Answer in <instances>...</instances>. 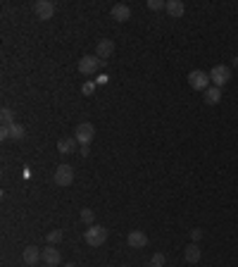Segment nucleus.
I'll return each mask as SVG.
<instances>
[{"label":"nucleus","mask_w":238,"mask_h":267,"mask_svg":"<svg viewBox=\"0 0 238 267\" xmlns=\"http://www.w3.org/2000/svg\"><path fill=\"white\" fill-rule=\"evenodd\" d=\"M190 238H193V241L202 238V231H200V229H193V231H190Z\"/></svg>","instance_id":"nucleus-24"},{"label":"nucleus","mask_w":238,"mask_h":267,"mask_svg":"<svg viewBox=\"0 0 238 267\" xmlns=\"http://www.w3.org/2000/svg\"><path fill=\"white\" fill-rule=\"evenodd\" d=\"M81 219H84V222H86V224L90 227V224H93V219H96L93 210H90V208H84V210H81Z\"/></svg>","instance_id":"nucleus-21"},{"label":"nucleus","mask_w":238,"mask_h":267,"mask_svg":"<svg viewBox=\"0 0 238 267\" xmlns=\"http://www.w3.org/2000/svg\"><path fill=\"white\" fill-rule=\"evenodd\" d=\"M202 98H205V103H208V105H217L219 100H222V89H217V86H210V89L205 91V96H202Z\"/></svg>","instance_id":"nucleus-17"},{"label":"nucleus","mask_w":238,"mask_h":267,"mask_svg":"<svg viewBox=\"0 0 238 267\" xmlns=\"http://www.w3.org/2000/svg\"><path fill=\"white\" fill-rule=\"evenodd\" d=\"M110 15H112V20L114 22H129L131 20V8L129 5H124V3H117Z\"/></svg>","instance_id":"nucleus-13"},{"label":"nucleus","mask_w":238,"mask_h":267,"mask_svg":"<svg viewBox=\"0 0 238 267\" xmlns=\"http://www.w3.org/2000/svg\"><path fill=\"white\" fill-rule=\"evenodd\" d=\"M112 53H114V43L110 39H102L98 41V48H96V58L100 60V62H105V60L112 58Z\"/></svg>","instance_id":"nucleus-11"},{"label":"nucleus","mask_w":238,"mask_h":267,"mask_svg":"<svg viewBox=\"0 0 238 267\" xmlns=\"http://www.w3.org/2000/svg\"><path fill=\"white\" fill-rule=\"evenodd\" d=\"M234 65H236V67H238V58H234Z\"/></svg>","instance_id":"nucleus-27"},{"label":"nucleus","mask_w":238,"mask_h":267,"mask_svg":"<svg viewBox=\"0 0 238 267\" xmlns=\"http://www.w3.org/2000/svg\"><path fill=\"white\" fill-rule=\"evenodd\" d=\"M84 238H86V243H88L90 248H98L108 241V229L100 227V224H90V227L84 231Z\"/></svg>","instance_id":"nucleus-1"},{"label":"nucleus","mask_w":238,"mask_h":267,"mask_svg":"<svg viewBox=\"0 0 238 267\" xmlns=\"http://www.w3.org/2000/svg\"><path fill=\"white\" fill-rule=\"evenodd\" d=\"M93 91H96V84H93V81L84 84V93H86V96H88V93H93Z\"/></svg>","instance_id":"nucleus-23"},{"label":"nucleus","mask_w":238,"mask_h":267,"mask_svg":"<svg viewBox=\"0 0 238 267\" xmlns=\"http://www.w3.org/2000/svg\"><path fill=\"white\" fill-rule=\"evenodd\" d=\"M34 15H36L38 20H52L55 3H50V0H36V3H34Z\"/></svg>","instance_id":"nucleus-8"},{"label":"nucleus","mask_w":238,"mask_h":267,"mask_svg":"<svg viewBox=\"0 0 238 267\" xmlns=\"http://www.w3.org/2000/svg\"><path fill=\"white\" fill-rule=\"evenodd\" d=\"M48 243L50 246H58L60 241H62V231H60V229H52V231H48Z\"/></svg>","instance_id":"nucleus-19"},{"label":"nucleus","mask_w":238,"mask_h":267,"mask_svg":"<svg viewBox=\"0 0 238 267\" xmlns=\"http://www.w3.org/2000/svg\"><path fill=\"white\" fill-rule=\"evenodd\" d=\"M167 265V257L162 255V253H155V255L150 257V265L148 267H164Z\"/></svg>","instance_id":"nucleus-20"},{"label":"nucleus","mask_w":238,"mask_h":267,"mask_svg":"<svg viewBox=\"0 0 238 267\" xmlns=\"http://www.w3.org/2000/svg\"><path fill=\"white\" fill-rule=\"evenodd\" d=\"M188 86L190 89H196V91H205L210 89V74L208 72H202V70H193V72H188Z\"/></svg>","instance_id":"nucleus-3"},{"label":"nucleus","mask_w":238,"mask_h":267,"mask_svg":"<svg viewBox=\"0 0 238 267\" xmlns=\"http://www.w3.org/2000/svg\"><path fill=\"white\" fill-rule=\"evenodd\" d=\"M100 62L96 55H84V58L79 60V72L84 74V77H90V74H96V72L100 70Z\"/></svg>","instance_id":"nucleus-7"},{"label":"nucleus","mask_w":238,"mask_h":267,"mask_svg":"<svg viewBox=\"0 0 238 267\" xmlns=\"http://www.w3.org/2000/svg\"><path fill=\"white\" fill-rule=\"evenodd\" d=\"M93 136H96V127L90 122H81L79 127L74 129V139L79 141V146H90Z\"/></svg>","instance_id":"nucleus-4"},{"label":"nucleus","mask_w":238,"mask_h":267,"mask_svg":"<svg viewBox=\"0 0 238 267\" xmlns=\"http://www.w3.org/2000/svg\"><path fill=\"white\" fill-rule=\"evenodd\" d=\"M52 181H55L58 186H72V181H74V169H72V165H58L55 172H52Z\"/></svg>","instance_id":"nucleus-5"},{"label":"nucleus","mask_w":238,"mask_h":267,"mask_svg":"<svg viewBox=\"0 0 238 267\" xmlns=\"http://www.w3.org/2000/svg\"><path fill=\"white\" fill-rule=\"evenodd\" d=\"M79 153H81V155H84V158H86V155H88V153H90V150H88V146H81V150H79Z\"/></svg>","instance_id":"nucleus-25"},{"label":"nucleus","mask_w":238,"mask_h":267,"mask_svg":"<svg viewBox=\"0 0 238 267\" xmlns=\"http://www.w3.org/2000/svg\"><path fill=\"white\" fill-rule=\"evenodd\" d=\"M167 15L172 17V20H178V17H184L186 15V5L181 3V0H167Z\"/></svg>","instance_id":"nucleus-14"},{"label":"nucleus","mask_w":238,"mask_h":267,"mask_svg":"<svg viewBox=\"0 0 238 267\" xmlns=\"http://www.w3.org/2000/svg\"><path fill=\"white\" fill-rule=\"evenodd\" d=\"M164 8H167V3H164V0H148V10H164Z\"/></svg>","instance_id":"nucleus-22"},{"label":"nucleus","mask_w":238,"mask_h":267,"mask_svg":"<svg viewBox=\"0 0 238 267\" xmlns=\"http://www.w3.org/2000/svg\"><path fill=\"white\" fill-rule=\"evenodd\" d=\"M126 243H129V248H146L148 246V234L140 231V229H134L126 236Z\"/></svg>","instance_id":"nucleus-10"},{"label":"nucleus","mask_w":238,"mask_h":267,"mask_svg":"<svg viewBox=\"0 0 238 267\" xmlns=\"http://www.w3.org/2000/svg\"><path fill=\"white\" fill-rule=\"evenodd\" d=\"M64 267H76V265H74V262H67V265H64Z\"/></svg>","instance_id":"nucleus-26"},{"label":"nucleus","mask_w":238,"mask_h":267,"mask_svg":"<svg viewBox=\"0 0 238 267\" xmlns=\"http://www.w3.org/2000/svg\"><path fill=\"white\" fill-rule=\"evenodd\" d=\"M43 262L48 267H58L60 262H62V255H60V250L55 246H48L43 248Z\"/></svg>","instance_id":"nucleus-12"},{"label":"nucleus","mask_w":238,"mask_h":267,"mask_svg":"<svg viewBox=\"0 0 238 267\" xmlns=\"http://www.w3.org/2000/svg\"><path fill=\"white\" fill-rule=\"evenodd\" d=\"M22 260H24L26 267H36L40 260H43V250H38L36 246H26L24 253H22Z\"/></svg>","instance_id":"nucleus-9"},{"label":"nucleus","mask_w":238,"mask_h":267,"mask_svg":"<svg viewBox=\"0 0 238 267\" xmlns=\"http://www.w3.org/2000/svg\"><path fill=\"white\" fill-rule=\"evenodd\" d=\"M76 146H79V141L74 139V136L60 139L58 141V153H62V155H70V153H74V150H76Z\"/></svg>","instance_id":"nucleus-15"},{"label":"nucleus","mask_w":238,"mask_h":267,"mask_svg":"<svg viewBox=\"0 0 238 267\" xmlns=\"http://www.w3.org/2000/svg\"><path fill=\"white\" fill-rule=\"evenodd\" d=\"M24 136H26V129H24V124H20V122H14L12 127H2V129H0V139H2V141H8V139L22 141Z\"/></svg>","instance_id":"nucleus-6"},{"label":"nucleus","mask_w":238,"mask_h":267,"mask_svg":"<svg viewBox=\"0 0 238 267\" xmlns=\"http://www.w3.org/2000/svg\"><path fill=\"white\" fill-rule=\"evenodd\" d=\"M184 260L190 262V265L200 262V246H198V243H188V246L184 248Z\"/></svg>","instance_id":"nucleus-16"},{"label":"nucleus","mask_w":238,"mask_h":267,"mask_svg":"<svg viewBox=\"0 0 238 267\" xmlns=\"http://www.w3.org/2000/svg\"><path fill=\"white\" fill-rule=\"evenodd\" d=\"M0 119H2V127H12L14 124V112L10 108H2L0 110Z\"/></svg>","instance_id":"nucleus-18"},{"label":"nucleus","mask_w":238,"mask_h":267,"mask_svg":"<svg viewBox=\"0 0 238 267\" xmlns=\"http://www.w3.org/2000/svg\"><path fill=\"white\" fill-rule=\"evenodd\" d=\"M210 81H212L217 89L226 86L228 81H231V67H226V65H214V67L210 70Z\"/></svg>","instance_id":"nucleus-2"}]
</instances>
